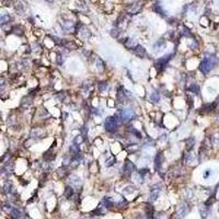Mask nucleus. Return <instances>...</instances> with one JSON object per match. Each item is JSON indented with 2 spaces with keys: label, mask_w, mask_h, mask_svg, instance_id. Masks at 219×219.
<instances>
[{
  "label": "nucleus",
  "mask_w": 219,
  "mask_h": 219,
  "mask_svg": "<svg viewBox=\"0 0 219 219\" xmlns=\"http://www.w3.org/2000/svg\"><path fill=\"white\" fill-rule=\"evenodd\" d=\"M216 64H217V58L215 57L214 55L206 56V57H204V59L202 60L201 66H199V70L204 75H207V73H209L215 68Z\"/></svg>",
  "instance_id": "f257e3e1"
},
{
  "label": "nucleus",
  "mask_w": 219,
  "mask_h": 219,
  "mask_svg": "<svg viewBox=\"0 0 219 219\" xmlns=\"http://www.w3.org/2000/svg\"><path fill=\"white\" fill-rule=\"evenodd\" d=\"M119 121L116 119V116H109L105 119L104 122V128L106 132L109 133H114L116 132V129L119 127Z\"/></svg>",
  "instance_id": "f03ea898"
},
{
  "label": "nucleus",
  "mask_w": 219,
  "mask_h": 219,
  "mask_svg": "<svg viewBox=\"0 0 219 219\" xmlns=\"http://www.w3.org/2000/svg\"><path fill=\"white\" fill-rule=\"evenodd\" d=\"M121 119H122V122H128L135 116V113L134 111L130 109H124L121 111Z\"/></svg>",
  "instance_id": "7ed1b4c3"
},
{
  "label": "nucleus",
  "mask_w": 219,
  "mask_h": 219,
  "mask_svg": "<svg viewBox=\"0 0 219 219\" xmlns=\"http://www.w3.org/2000/svg\"><path fill=\"white\" fill-rule=\"evenodd\" d=\"M170 58H171V55H165V56H163V57H161L160 59H158V61H157V68H160L162 69L167 65V63L170 60Z\"/></svg>",
  "instance_id": "20e7f679"
},
{
  "label": "nucleus",
  "mask_w": 219,
  "mask_h": 219,
  "mask_svg": "<svg viewBox=\"0 0 219 219\" xmlns=\"http://www.w3.org/2000/svg\"><path fill=\"white\" fill-rule=\"evenodd\" d=\"M133 52H134V54L137 55L138 57H144V56L146 55V50H145V48L140 45L136 46V47L133 50Z\"/></svg>",
  "instance_id": "39448f33"
},
{
  "label": "nucleus",
  "mask_w": 219,
  "mask_h": 219,
  "mask_svg": "<svg viewBox=\"0 0 219 219\" xmlns=\"http://www.w3.org/2000/svg\"><path fill=\"white\" fill-rule=\"evenodd\" d=\"M135 164L132 163V162H129V161H127L126 163H125V165H124V171L126 172V173L128 174H132L134 171H135Z\"/></svg>",
  "instance_id": "423d86ee"
},
{
  "label": "nucleus",
  "mask_w": 219,
  "mask_h": 219,
  "mask_svg": "<svg viewBox=\"0 0 219 219\" xmlns=\"http://www.w3.org/2000/svg\"><path fill=\"white\" fill-rule=\"evenodd\" d=\"M10 215H11V217L13 219H20L22 217V213H21V210L19 209V208H13V209L11 210Z\"/></svg>",
  "instance_id": "0eeeda50"
},
{
  "label": "nucleus",
  "mask_w": 219,
  "mask_h": 219,
  "mask_svg": "<svg viewBox=\"0 0 219 219\" xmlns=\"http://www.w3.org/2000/svg\"><path fill=\"white\" fill-rule=\"evenodd\" d=\"M125 46L127 47V48H129V50H134L136 46H138V44L136 43V41L135 40H132V38H127V41L125 42Z\"/></svg>",
  "instance_id": "6e6552de"
},
{
  "label": "nucleus",
  "mask_w": 219,
  "mask_h": 219,
  "mask_svg": "<svg viewBox=\"0 0 219 219\" xmlns=\"http://www.w3.org/2000/svg\"><path fill=\"white\" fill-rule=\"evenodd\" d=\"M162 161H163V156H162V153L160 152V153H158V155H157V157H156V160H155L156 168H159L160 165L162 164Z\"/></svg>",
  "instance_id": "1a4fd4ad"
},
{
  "label": "nucleus",
  "mask_w": 219,
  "mask_h": 219,
  "mask_svg": "<svg viewBox=\"0 0 219 219\" xmlns=\"http://www.w3.org/2000/svg\"><path fill=\"white\" fill-rule=\"evenodd\" d=\"M158 195H159V190H151V192H150V199L151 202H153V201H156L157 199V197H158Z\"/></svg>",
  "instance_id": "9d476101"
},
{
  "label": "nucleus",
  "mask_w": 219,
  "mask_h": 219,
  "mask_svg": "<svg viewBox=\"0 0 219 219\" xmlns=\"http://www.w3.org/2000/svg\"><path fill=\"white\" fill-rule=\"evenodd\" d=\"M180 209L181 210H179V214L181 215L182 217L183 216H186V214L188 213V210H190L186 205H184V207H183V206H180Z\"/></svg>",
  "instance_id": "9b49d317"
},
{
  "label": "nucleus",
  "mask_w": 219,
  "mask_h": 219,
  "mask_svg": "<svg viewBox=\"0 0 219 219\" xmlns=\"http://www.w3.org/2000/svg\"><path fill=\"white\" fill-rule=\"evenodd\" d=\"M159 99H160V96H159V93L158 92H152L150 94V100L153 102V103H157L158 101H159Z\"/></svg>",
  "instance_id": "f8f14e48"
},
{
  "label": "nucleus",
  "mask_w": 219,
  "mask_h": 219,
  "mask_svg": "<svg viewBox=\"0 0 219 219\" xmlns=\"http://www.w3.org/2000/svg\"><path fill=\"white\" fill-rule=\"evenodd\" d=\"M142 8V5H139V3H134L133 5V9L129 10V12H132L133 14H135L138 12V10Z\"/></svg>",
  "instance_id": "ddd939ff"
},
{
  "label": "nucleus",
  "mask_w": 219,
  "mask_h": 219,
  "mask_svg": "<svg viewBox=\"0 0 219 219\" xmlns=\"http://www.w3.org/2000/svg\"><path fill=\"white\" fill-rule=\"evenodd\" d=\"M65 195H66V197H67V198H70V197H73V187H70V186L66 187V193H65Z\"/></svg>",
  "instance_id": "4468645a"
},
{
  "label": "nucleus",
  "mask_w": 219,
  "mask_h": 219,
  "mask_svg": "<svg viewBox=\"0 0 219 219\" xmlns=\"http://www.w3.org/2000/svg\"><path fill=\"white\" fill-rule=\"evenodd\" d=\"M71 179H73V180H70V183H71L73 185H78V184L80 183V178H78L76 175H71Z\"/></svg>",
  "instance_id": "2eb2a0df"
},
{
  "label": "nucleus",
  "mask_w": 219,
  "mask_h": 219,
  "mask_svg": "<svg viewBox=\"0 0 219 219\" xmlns=\"http://www.w3.org/2000/svg\"><path fill=\"white\" fill-rule=\"evenodd\" d=\"M102 203H103L104 207H106V208H109V207H112V206H113V203H112V201H110L109 198H104Z\"/></svg>",
  "instance_id": "dca6fc26"
},
{
  "label": "nucleus",
  "mask_w": 219,
  "mask_h": 219,
  "mask_svg": "<svg viewBox=\"0 0 219 219\" xmlns=\"http://www.w3.org/2000/svg\"><path fill=\"white\" fill-rule=\"evenodd\" d=\"M99 88H100L101 92H104L107 89V83L106 82H101L100 84H99Z\"/></svg>",
  "instance_id": "f3484780"
},
{
  "label": "nucleus",
  "mask_w": 219,
  "mask_h": 219,
  "mask_svg": "<svg viewBox=\"0 0 219 219\" xmlns=\"http://www.w3.org/2000/svg\"><path fill=\"white\" fill-rule=\"evenodd\" d=\"M96 60H98V63H99V64L96 65V68L99 69V70H103V69H104V64H103V61H102L100 58H98Z\"/></svg>",
  "instance_id": "a211bd4d"
},
{
  "label": "nucleus",
  "mask_w": 219,
  "mask_h": 219,
  "mask_svg": "<svg viewBox=\"0 0 219 219\" xmlns=\"http://www.w3.org/2000/svg\"><path fill=\"white\" fill-rule=\"evenodd\" d=\"M10 20L9 15H2L1 17V24H5V23H8Z\"/></svg>",
  "instance_id": "6ab92c4d"
},
{
  "label": "nucleus",
  "mask_w": 219,
  "mask_h": 219,
  "mask_svg": "<svg viewBox=\"0 0 219 219\" xmlns=\"http://www.w3.org/2000/svg\"><path fill=\"white\" fill-rule=\"evenodd\" d=\"M115 161H116V160H115V158H111V159H109L106 162H105V165H106V167H111L112 164L115 163Z\"/></svg>",
  "instance_id": "aec40b11"
},
{
  "label": "nucleus",
  "mask_w": 219,
  "mask_h": 219,
  "mask_svg": "<svg viewBox=\"0 0 219 219\" xmlns=\"http://www.w3.org/2000/svg\"><path fill=\"white\" fill-rule=\"evenodd\" d=\"M191 91H194V93L197 94V93L199 92V89H198V87H197L196 84H193V86L191 87Z\"/></svg>",
  "instance_id": "412c9836"
},
{
  "label": "nucleus",
  "mask_w": 219,
  "mask_h": 219,
  "mask_svg": "<svg viewBox=\"0 0 219 219\" xmlns=\"http://www.w3.org/2000/svg\"><path fill=\"white\" fill-rule=\"evenodd\" d=\"M182 33L185 35V36H191V35H192V33L190 32V30H187L186 27H183V32Z\"/></svg>",
  "instance_id": "4be33fe9"
},
{
  "label": "nucleus",
  "mask_w": 219,
  "mask_h": 219,
  "mask_svg": "<svg viewBox=\"0 0 219 219\" xmlns=\"http://www.w3.org/2000/svg\"><path fill=\"white\" fill-rule=\"evenodd\" d=\"M155 10L157 11V12H159L160 14H163V13H164L163 10L161 9V7H160V5H156V6H155Z\"/></svg>",
  "instance_id": "5701e85b"
},
{
  "label": "nucleus",
  "mask_w": 219,
  "mask_h": 219,
  "mask_svg": "<svg viewBox=\"0 0 219 219\" xmlns=\"http://www.w3.org/2000/svg\"><path fill=\"white\" fill-rule=\"evenodd\" d=\"M209 173H210V170H206L205 173H204V178H205V179L208 178V175H209Z\"/></svg>",
  "instance_id": "b1692460"
},
{
  "label": "nucleus",
  "mask_w": 219,
  "mask_h": 219,
  "mask_svg": "<svg viewBox=\"0 0 219 219\" xmlns=\"http://www.w3.org/2000/svg\"><path fill=\"white\" fill-rule=\"evenodd\" d=\"M47 2H50V3H52V2H54V0H46Z\"/></svg>",
  "instance_id": "393cba45"
}]
</instances>
